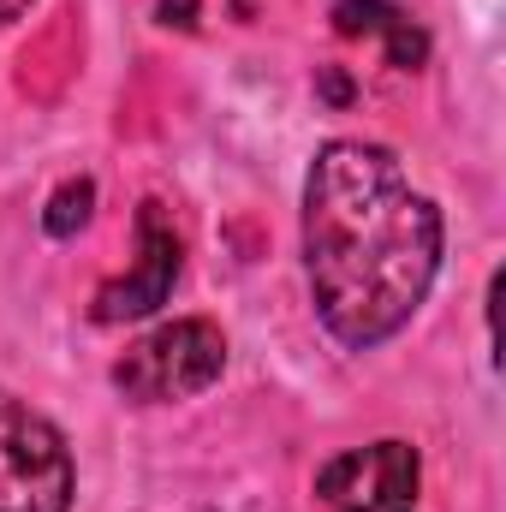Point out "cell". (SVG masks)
Segmentation results:
<instances>
[{
	"mask_svg": "<svg viewBox=\"0 0 506 512\" xmlns=\"http://www.w3.org/2000/svg\"><path fill=\"white\" fill-rule=\"evenodd\" d=\"M441 268V209L405 179L393 149L334 137L304 179V274L322 328L370 352L429 298Z\"/></svg>",
	"mask_w": 506,
	"mask_h": 512,
	"instance_id": "obj_1",
	"label": "cell"
},
{
	"mask_svg": "<svg viewBox=\"0 0 506 512\" xmlns=\"http://www.w3.org/2000/svg\"><path fill=\"white\" fill-rule=\"evenodd\" d=\"M221 370H227L221 328L203 322V316H185V322H167V328L143 334L114 364V387L137 405H167V399H191V393L215 387Z\"/></svg>",
	"mask_w": 506,
	"mask_h": 512,
	"instance_id": "obj_2",
	"label": "cell"
},
{
	"mask_svg": "<svg viewBox=\"0 0 506 512\" xmlns=\"http://www.w3.org/2000/svg\"><path fill=\"white\" fill-rule=\"evenodd\" d=\"M0 512H72L66 435L0 387Z\"/></svg>",
	"mask_w": 506,
	"mask_h": 512,
	"instance_id": "obj_3",
	"label": "cell"
},
{
	"mask_svg": "<svg viewBox=\"0 0 506 512\" xmlns=\"http://www.w3.org/2000/svg\"><path fill=\"white\" fill-rule=\"evenodd\" d=\"M316 495L328 501V512H417V447L376 441L340 453L316 477Z\"/></svg>",
	"mask_w": 506,
	"mask_h": 512,
	"instance_id": "obj_4",
	"label": "cell"
},
{
	"mask_svg": "<svg viewBox=\"0 0 506 512\" xmlns=\"http://www.w3.org/2000/svg\"><path fill=\"white\" fill-rule=\"evenodd\" d=\"M179 256L185 251H179V233H173L167 209L149 197V203L137 209V262H131V274L108 280V286L96 292L90 316H96V322H137V316L161 310V304L173 298V286H179Z\"/></svg>",
	"mask_w": 506,
	"mask_h": 512,
	"instance_id": "obj_5",
	"label": "cell"
},
{
	"mask_svg": "<svg viewBox=\"0 0 506 512\" xmlns=\"http://www.w3.org/2000/svg\"><path fill=\"white\" fill-rule=\"evenodd\" d=\"M334 30H340V36H381V42H387V60H393L399 72H417V66L429 60V36H423L399 6H387V0H340V6H334Z\"/></svg>",
	"mask_w": 506,
	"mask_h": 512,
	"instance_id": "obj_6",
	"label": "cell"
},
{
	"mask_svg": "<svg viewBox=\"0 0 506 512\" xmlns=\"http://www.w3.org/2000/svg\"><path fill=\"white\" fill-rule=\"evenodd\" d=\"M90 209H96V185H90V179H66V185L48 197V209H42V233H48V239H72V233L90 227Z\"/></svg>",
	"mask_w": 506,
	"mask_h": 512,
	"instance_id": "obj_7",
	"label": "cell"
},
{
	"mask_svg": "<svg viewBox=\"0 0 506 512\" xmlns=\"http://www.w3.org/2000/svg\"><path fill=\"white\" fill-rule=\"evenodd\" d=\"M161 24L191 30V24H197V0H161Z\"/></svg>",
	"mask_w": 506,
	"mask_h": 512,
	"instance_id": "obj_8",
	"label": "cell"
},
{
	"mask_svg": "<svg viewBox=\"0 0 506 512\" xmlns=\"http://www.w3.org/2000/svg\"><path fill=\"white\" fill-rule=\"evenodd\" d=\"M322 96H328V102H352V84H346L340 72H322Z\"/></svg>",
	"mask_w": 506,
	"mask_h": 512,
	"instance_id": "obj_9",
	"label": "cell"
},
{
	"mask_svg": "<svg viewBox=\"0 0 506 512\" xmlns=\"http://www.w3.org/2000/svg\"><path fill=\"white\" fill-rule=\"evenodd\" d=\"M24 6H30V0H0V24H12V18H18Z\"/></svg>",
	"mask_w": 506,
	"mask_h": 512,
	"instance_id": "obj_10",
	"label": "cell"
}]
</instances>
